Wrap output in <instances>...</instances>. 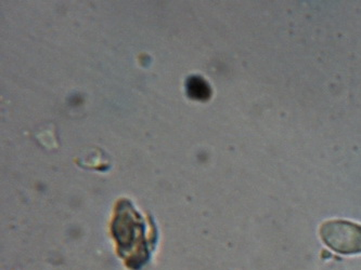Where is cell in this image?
<instances>
[{"label":"cell","instance_id":"cell-1","mask_svg":"<svg viewBox=\"0 0 361 270\" xmlns=\"http://www.w3.org/2000/svg\"><path fill=\"white\" fill-rule=\"evenodd\" d=\"M324 245L340 254L361 253V225L344 219H331L320 226Z\"/></svg>","mask_w":361,"mask_h":270},{"label":"cell","instance_id":"cell-2","mask_svg":"<svg viewBox=\"0 0 361 270\" xmlns=\"http://www.w3.org/2000/svg\"><path fill=\"white\" fill-rule=\"evenodd\" d=\"M188 96L195 100H207L211 96V89L205 80L199 76H192L187 82Z\"/></svg>","mask_w":361,"mask_h":270}]
</instances>
